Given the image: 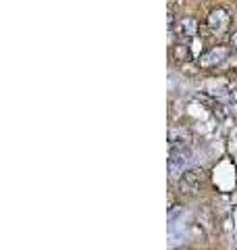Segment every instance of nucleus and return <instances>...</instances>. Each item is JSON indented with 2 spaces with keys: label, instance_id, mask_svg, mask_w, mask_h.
Segmentation results:
<instances>
[{
  "label": "nucleus",
  "instance_id": "nucleus-4",
  "mask_svg": "<svg viewBox=\"0 0 237 250\" xmlns=\"http://www.w3.org/2000/svg\"><path fill=\"white\" fill-rule=\"evenodd\" d=\"M173 36L177 38V40H189V38H194L198 34V21L194 17H183L179 19L175 25H173Z\"/></svg>",
  "mask_w": 237,
  "mask_h": 250
},
{
  "label": "nucleus",
  "instance_id": "nucleus-2",
  "mask_svg": "<svg viewBox=\"0 0 237 250\" xmlns=\"http://www.w3.org/2000/svg\"><path fill=\"white\" fill-rule=\"evenodd\" d=\"M231 21H233V15L231 11L227 9V6H217V9H212L206 17V25L212 34H225V31L231 27Z\"/></svg>",
  "mask_w": 237,
  "mask_h": 250
},
{
  "label": "nucleus",
  "instance_id": "nucleus-8",
  "mask_svg": "<svg viewBox=\"0 0 237 250\" xmlns=\"http://www.w3.org/2000/svg\"><path fill=\"white\" fill-rule=\"evenodd\" d=\"M231 44H233V46H235V48H237V31H235V34L231 36Z\"/></svg>",
  "mask_w": 237,
  "mask_h": 250
},
{
  "label": "nucleus",
  "instance_id": "nucleus-1",
  "mask_svg": "<svg viewBox=\"0 0 237 250\" xmlns=\"http://www.w3.org/2000/svg\"><path fill=\"white\" fill-rule=\"evenodd\" d=\"M204 182H206V175H204L202 169H187L179 182V190L183 196L194 198V196H198V192H200Z\"/></svg>",
  "mask_w": 237,
  "mask_h": 250
},
{
  "label": "nucleus",
  "instance_id": "nucleus-6",
  "mask_svg": "<svg viewBox=\"0 0 237 250\" xmlns=\"http://www.w3.org/2000/svg\"><path fill=\"white\" fill-rule=\"evenodd\" d=\"M196 223L200 225L204 231H212L215 229V215H212V210L208 207H200L196 210Z\"/></svg>",
  "mask_w": 237,
  "mask_h": 250
},
{
  "label": "nucleus",
  "instance_id": "nucleus-5",
  "mask_svg": "<svg viewBox=\"0 0 237 250\" xmlns=\"http://www.w3.org/2000/svg\"><path fill=\"white\" fill-rule=\"evenodd\" d=\"M229 57V48H225V46H218V48H212L208 52H204L200 59H198V65H200L202 69H210V67H217L220 65L225 59Z\"/></svg>",
  "mask_w": 237,
  "mask_h": 250
},
{
  "label": "nucleus",
  "instance_id": "nucleus-3",
  "mask_svg": "<svg viewBox=\"0 0 237 250\" xmlns=\"http://www.w3.org/2000/svg\"><path fill=\"white\" fill-rule=\"evenodd\" d=\"M192 161V150L187 146L181 148H169V173L173 177H177L179 173H183L185 165Z\"/></svg>",
  "mask_w": 237,
  "mask_h": 250
},
{
  "label": "nucleus",
  "instance_id": "nucleus-9",
  "mask_svg": "<svg viewBox=\"0 0 237 250\" xmlns=\"http://www.w3.org/2000/svg\"><path fill=\"white\" fill-rule=\"evenodd\" d=\"M175 250H189V248H183V246H181V248H175Z\"/></svg>",
  "mask_w": 237,
  "mask_h": 250
},
{
  "label": "nucleus",
  "instance_id": "nucleus-7",
  "mask_svg": "<svg viewBox=\"0 0 237 250\" xmlns=\"http://www.w3.org/2000/svg\"><path fill=\"white\" fill-rule=\"evenodd\" d=\"M173 59L179 61V62H189V61H192L194 54H192V48H189V44L177 42L175 46H173Z\"/></svg>",
  "mask_w": 237,
  "mask_h": 250
}]
</instances>
